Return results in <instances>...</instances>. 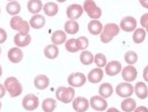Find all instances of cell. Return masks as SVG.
I'll list each match as a JSON object with an SVG mask.
<instances>
[{"instance_id":"obj_1","label":"cell","mask_w":148,"mask_h":112,"mask_svg":"<svg viewBox=\"0 0 148 112\" xmlns=\"http://www.w3.org/2000/svg\"><path fill=\"white\" fill-rule=\"evenodd\" d=\"M120 27L116 23H108L103 27V30L100 35V39L101 42L104 44L110 43L115 36H117L119 33Z\"/></svg>"},{"instance_id":"obj_2","label":"cell","mask_w":148,"mask_h":112,"mask_svg":"<svg viewBox=\"0 0 148 112\" xmlns=\"http://www.w3.org/2000/svg\"><path fill=\"white\" fill-rule=\"evenodd\" d=\"M4 87L6 91H8L10 96L13 98H16L22 93V85L20 84L18 79L14 77V76H10V77L5 79Z\"/></svg>"},{"instance_id":"obj_3","label":"cell","mask_w":148,"mask_h":112,"mask_svg":"<svg viewBox=\"0 0 148 112\" xmlns=\"http://www.w3.org/2000/svg\"><path fill=\"white\" fill-rule=\"evenodd\" d=\"M10 26L13 30L17 31L20 34H29L30 24L18 16H14L10 20Z\"/></svg>"},{"instance_id":"obj_4","label":"cell","mask_w":148,"mask_h":112,"mask_svg":"<svg viewBox=\"0 0 148 112\" xmlns=\"http://www.w3.org/2000/svg\"><path fill=\"white\" fill-rule=\"evenodd\" d=\"M75 91L73 87H64L61 86L56 90V98L64 104L71 102L74 99Z\"/></svg>"},{"instance_id":"obj_5","label":"cell","mask_w":148,"mask_h":112,"mask_svg":"<svg viewBox=\"0 0 148 112\" xmlns=\"http://www.w3.org/2000/svg\"><path fill=\"white\" fill-rule=\"evenodd\" d=\"M84 11L88 14V16L93 19H98L102 15V11L98 6H96L93 0H86L84 2Z\"/></svg>"},{"instance_id":"obj_6","label":"cell","mask_w":148,"mask_h":112,"mask_svg":"<svg viewBox=\"0 0 148 112\" xmlns=\"http://www.w3.org/2000/svg\"><path fill=\"white\" fill-rule=\"evenodd\" d=\"M38 104H40L38 98L36 95H34V94H28L22 100V106L25 110H36L38 107Z\"/></svg>"},{"instance_id":"obj_7","label":"cell","mask_w":148,"mask_h":112,"mask_svg":"<svg viewBox=\"0 0 148 112\" xmlns=\"http://www.w3.org/2000/svg\"><path fill=\"white\" fill-rule=\"evenodd\" d=\"M87 81V77L83 73H73L69 75L67 82L71 87H82Z\"/></svg>"},{"instance_id":"obj_8","label":"cell","mask_w":148,"mask_h":112,"mask_svg":"<svg viewBox=\"0 0 148 112\" xmlns=\"http://www.w3.org/2000/svg\"><path fill=\"white\" fill-rule=\"evenodd\" d=\"M115 91H116L117 95L121 98H129L134 92V86L128 82H122L117 85Z\"/></svg>"},{"instance_id":"obj_9","label":"cell","mask_w":148,"mask_h":112,"mask_svg":"<svg viewBox=\"0 0 148 112\" xmlns=\"http://www.w3.org/2000/svg\"><path fill=\"white\" fill-rule=\"evenodd\" d=\"M90 106L96 111H104L107 109L108 102L101 96H93L90 101Z\"/></svg>"},{"instance_id":"obj_10","label":"cell","mask_w":148,"mask_h":112,"mask_svg":"<svg viewBox=\"0 0 148 112\" xmlns=\"http://www.w3.org/2000/svg\"><path fill=\"white\" fill-rule=\"evenodd\" d=\"M84 12V8L79 4H72L69 5L66 9V16L69 19L76 20L79 19L80 17L83 15Z\"/></svg>"},{"instance_id":"obj_11","label":"cell","mask_w":148,"mask_h":112,"mask_svg":"<svg viewBox=\"0 0 148 112\" xmlns=\"http://www.w3.org/2000/svg\"><path fill=\"white\" fill-rule=\"evenodd\" d=\"M137 27V20L133 17H125L120 20V29L124 32H132Z\"/></svg>"},{"instance_id":"obj_12","label":"cell","mask_w":148,"mask_h":112,"mask_svg":"<svg viewBox=\"0 0 148 112\" xmlns=\"http://www.w3.org/2000/svg\"><path fill=\"white\" fill-rule=\"evenodd\" d=\"M74 110L77 112H86L90 107V102L84 97H77L72 102Z\"/></svg>"},{"instance_id":"obj_13","label":"cell","mask_w":148,"mask_h":112,"mask_svg":"<svg viewBox=\"0 0 148 112\" xmlns=\"http://www.w3.org/2000/svg\"><path fill=\"white\" fill-rule=\"evenodd\" d=\"M121 75H122V78L127 82H132L134 81L136 78H137L138 75V72L137 69L132 66V65H129V66L125 67L121 72Z\"/></svg>"},{"instance_id":"obj_14","label":"cell","mask_w":148,"mask_h":112,"mask_svg":"<svg viewBox=\"0 0 148 112\" xmlns=\"http://www.w3.org/2000/svg\"><path fill=\"white\" fill-rule=\"evenodd\" d=\"M121 63L119 61H111L110 63H107L105 67V73L110 76H114L118 75L121 72Z\"/></svg>"},{"instance_id":"obj_15","label":"cell","mask_w":148,"mask_h":112,"mask_svg":"<svg viewBox=\"0 0 148 112\" xmlns=\"http://www.w3.org/2000/svg\"><path fill=\"white\" fill-rule=\"evenodd\" d=\"M32 38L29 34H20L17 33L14 38V42L18 48H24L31 43Z\"/></svg>"},{"instance_id":"obj_16","label":"cell","mask_w":148,"mask_h":112,"mask_svg":"<svg viewBox=\"0 0 148 112\" xmlns=\"http://www.w3.org/2000/svg\"><path fill=\"white\" fill-rule=\"evenodd\" d=\"M103 76H104V72L101 70V68H95L88 73V80L91 83H98L102 80Z\"/></svg>"},{"instance_id":"obj_17","label":"cell","mask_w":148,"mask_h":112,"mask_svg":"<svg viewBox=\"0 0 148 112\" xmlns=\"http://www.w3.org/2000/svg\"><path fill=\"white\" fill-rule=\"evenodd\" d=\"M8 58L12 63L17 64L23 59V52L18 48H13L8 51Z\"/></svg>"},{"instance_id":"obj_18","label":"cell","mask_w":148,"mask_h":112,"mask_svg":"<svg viewBox=\"0 0 148 112\" xmlns=\"http://www.w3.org/2000/svg\"><path fill=\"white\" fill-rule=\"evenodd\" d=\"M49 78L44 75H38L34 79L35 87L38 90H44L49 86Z\"/></svg>"},{"instance_id":"obj_19","label":"cell","mask_w":148,"mask_h":112,"mask_svg":"<svg viewBox=\"0 0 148 112\" xmlns=\"http://www.w3.org/2000/svg\"><path fill=\"white\" fill-rule=\"evenodd\" d=\"M29 24L34 29H40L45 24V19H44V17L41 16V15H38V14L35 15V16H33L30 19Z\"/></svg>"},{"instance_id":"obj_20","label":"cell","mask_w":148,"mask_h":112,"mask_svg":"<svg viewBox=\"0 0 148 112\" xmlns=\"http://www.w3.org/2000/svg\"><path fill=\"white\" fill-rule=\"evenodd\" d=\"M134 91L136 93V95L138 96V98H140L141 100H144L147 98L148 96V89L145 83L143 82H138L136 84V86L134 87Z\"/></svg>"},{"instance_id":"obj_21","label":"cell","mask_w":148,"mask_h":112,"mask_svg":"<svg viewBox=\"0 0 148 112\" xmlns=\"http://www.w3.org/2000/svg\"><path fill=\"white\" fill-rule=\"evenodd\" d=\"M51 41H52L53 45H56V46L63 45V44L66 42V34L62 30L55 31L51 36Z\"/></svg>"},{"instance_id":"obj_22","label":"cell","mask_w":148,"mask_h":112,"mask_svg":"<svg viewBox=\"0 0 148 112\" xmlns=\"http://www.w3.org/2000/svg\"><path fill=\"white\" fill-rule=\"evenodd\" d=\"M88 30L90 34H92V35L101 34V32L103 30V25L99 20L93 19L88 24Z\"/></svg>"},{"instance_id":"obj_23","label":"cell","mask_w":148,"mask_h":112,"mask_svg":"<svg viewBox=\"0 0 148 112\" xmlns=\"http://www.w3.org/2000/svg\"><path fill=\"white\" fill-rule=\"evenodd\" d=\"M27 9L31 14L38 15L42 10V3L40 0H29L27 3Z\"/></svg>"},{"instance_id":"obj_24","label":"cell","mask_w":148,"mask_h":112,"mask_svg":"<svg viewBox=\"0 0 148 112\" xmlns=\"http://www.w3.org/2000/svg\"><path fill=\"white\" fill-rule=\"evenodd\" d=\"M21 10V6L17 1H11L9 2L6 6V11L11 16H16L20 13Z\"/></svg>"},{"instance_id":"obj_25","label":"cell","mask_w":148,"mask_h":112,"mask_svg":"<svg viewBox=\"0 0 148 112\" xmlns=\"http://www.w3.org/2000/svg\"><path fill=\"white\" fill-rule=\"evenodd\" d=\"M112 92H114V89H112V84L110 83H103L100 85L99 87V95L104 99H107V98H110V97L112 95Z\"/></svg>"},{"instance_id":"obj_26","label":"cell","mask_w":148,"mask_h":112,"mask_svg":"<svg viewBox=\"0 0 148 112\" xmlns=\"http://www.w3.org/2000/svg\"><path fill=\"white\" fill-rule=\"evenodd\" d=\"M44 55L48 59H55L59 55V48L56 45H48L44 48Z\"/></svg>"},{"instance_id":"obj_27","label":"cell","mask_w":148,"mask_h":112,"mask_svg":"<svg viewBox=\"0 0 148 112\" xmlns=\"http://www.w3.org/2000/svg\"><path fill=\"white\" fill-rule=\"evenodd\" d=\"M59 11V8H58V5L56 3H53V2H47L45 5L43 6V12L46 16L48 17H54L57 15Z\"/></svg>"},{"instance_id":"obj_28","label":"cell","mask_w":148,"mask_h":112,"mask_svg":"<svg viewBox=\"0 0 148 112\" xmlns=\"http://www.w3.org/2000/svg\"><path fill=\"white\" fill-rule=\"evenodd\" d=\"M137 106V102L135 100L131 98H126L124 101L121 102V109L125 112H132L136 109Z\"/></svg>"},{"instance_id":"obj_29","label":"cell","mask_w":148,"mask_h":112,"mask_svg":"<svg viewBox=\"0 0 148 112\" xmlns=\"http://www.w3.org/2000/svg\"><path fill=\"white\" fill-rule=\"evenodd\" d=\"M64 30L66 33L74 35L76 33H78L79 31V24L77 23V21L72 19H69L64 23Z\"/></svg>"},{"instance_id":"obj_30","label":"cell","mask_w":148,"mask_h":112,"mask_svg":"<svg viewBox=\"0 0 148 112\" xmlns=\"http://www.w3.org/2000/svg\"><path fill=\"white\" fill-rule=\"evenodd\" d=\"M56 105H57V104H56L55 100L52 98H48V99H45L42 102L41 108H42V110L44 112H53L55 110Z\"/></svg>"},{"instance_id":"obj_31","label":"cell","mask_w":148,"mask_h":112,"mask_svg":"<svg viewBox=\"0 0 148 112\" xmlns=\"http://www.w3.org/2000/svg\"><path fill=\"white\" fill-rule=\"evenodd\" d=\"M146 37V31L144 28H138L133 34V41L136 44H141Z\"/></svg>"},{"instance_id":"obj_32","label":"cell","mask_w":148,"mask_h":112,"mask_svg":"<svg viewBox=\"0 0 148 112\" xmlns=\"http://www.w3.org/2000/svg\"><path fill=\"white\" fill-rule=\"evenodd\" d=\"M80 61L84 65H90V64H92V62L94 61V56L92 55V53H91L90 51L84 50L80 54Z\"/></svg>"},{"instance_id":"obj_33","label":"cell","mask_w":148,"mask_h":112,"mask_svg":"<svg viewBox=\"0 0 148 112\" xmlns=\"http://www.w3.org/2000/svg\"><path fill=\"white\" fill-rule=\"evenodd\" d=\"M124 59H125V62L127 64L133 65L138 61V54L136 53L135 51L129 50L126 52L125 55H124Z\"/></svg>"},{"instance_id":"obj_34","label":"cell","mask_w":148,"mask_h":112,"mask_svg":"<svg viewBox=\"0 0 148 112\" xmlns=\"http://www.w3.org/2000/svg\"><path fill=\"white\" fill-rule=\"evenodd\" d=\"M94 63L98 68H103L107 65V58L103 53H97L94 56Z\"/></svg>"},{"instance_id":"obj_35","label":"cell","mask_w":148,"mask_h":112,"mask_svg":"<svg viewBox=\"0 0 148 112\" xmlns=\"http://www.w3.org/2000/svg\"><path fill=\"white\" fill-rule=\"evenodd\" d=\"M66 48L67 51L75 53V52L79 51V48L77 46L76 44V39H69L66 42Z\"/></svg>"},{"instance_id":"obj_36","label":"cell","mask_w":148,"mask_h":112,"mask_svg":"<svg viewBox=\"0 0 148 112\" xmlns=\"http://www.w3.org/2000/svg\"><path fill=\"white\" fill-rule=\"evenodd\" d=\"M76 44H77V46H78L79 50H84V49L88 48V38L85 36L79 37L78 39H76Z\"/></svg>"},{"instance_id":"obj_37","label":"cell","mask_w":148,"mask_h":112,"mask_svg":"<svg viewBox=\"0 0 148 112\" xmlns=\"http://www.w3.org/2000/svg\"><path fill=\"white\" fill-rule=\"evenodd\" d=\"M140 25L143 26V28H146L148 25V13L144 14L140 17Z\"/></svg>"},{"instance_id":"obj_38","label":"cell","mask_w":148,"mask_h":112,"mask_svg":"<svg viewBox=\"0 0 148 112\" xmlns=\"http://www.w3.org/2000/svg\"><path fill=\"white\" fill-rule=\"evenodd\" d=\"M7 32H6L4 29L0 27V44H3L6 42L7 40Z\"/></svg>"},{"instance_id":"obj_39","label":"cell","mask_w":148,"mask_h":112,"mask_svg":"<svg viewBox=\"0 0 148 112\" xmlns=\"http://www.w3.org/2000/svg\"><path fill=\"white\" fill-rule=\"evenodd\" d=\"M134 112H148V108L145 106H138V107H136Z\"/></svg>"},{"instance_id":"obj_40","label":"cell","mask_w":148,"mask_h":112,"mask_svg":"<svg viewBox=\"0 0 148 112\" xmlns=\"http://www.w3.org/2000/svg\"><path fill=\"white\" fill-rule=\"evenodd\" d=\"M143 76V79H144V80H145L146 82H148V66H146L145 68H144Z\"/></svg>"},{"instance_id":"obj_41","label":"cell","mask_w":148,"mask_h":112,"mask_svg":"<svg viewBox=\"0 0 148 112\" xmlns=\"http://www.w3.org/2000/svg\"><path fill=\"white\" fill-rule=\"evenodd\" d=\"M5 93H6V89H5L4 85H2L0 83V99H2L3 97L5 96Z\"/></svg>"},{"instance_id":"obj_42","label":"cell","mask_w":148,"mask_h":112,"mask_svg":"<svg viewBox=\"0 0 148 112\" xmlns=\"http://www.w3.org/2000/svg\"><path fill=\"white\" fill-rule=\"evenodd\" d=\"M140 5L143 6V7L148 9V0H143V1H140Z\"/></svg>"},{"instance_id":"obj_43","label":"cell","mask_w":148,"mask_h":112,"mask_svg":"<svg viewBox=\"0 0 148 112\" xmlns=\"http://www.w3.org/2000/svg\"><path fill=\"white\" fill-rule=\"evenodd\" d=\"M107 112H120V111L118 109H116V108H114V107H111L107 110Z\"/></svg>"},{"instance_id":"obj_44","label":"cell","mask_w":148,"mask_h":112,"mask_svg":"<svg viewBox=\"0 0 148 112\" xmlns=\"http://www.w3.org/2000/svg\"><path fill=\"white\" fill-rule=\"evenodd\" d=\"M1 75H2V67L0 66V77H1Z\"/></svg>"},{"instance_id":"obj_45","label":"cell","mask_w":148,"mask_h":112,"mask_svg":"<svg viewBox=\"0 0 148 112\" xmlns=\"http://www.w3.org/2000/svg\"><path fill=\"white\" fill-rule=\"evenodd\" d=\"M58 2H60V3H63V2H64V1H66V0H57Z\"/></svg>"},{"instance_id":"obj_46","label":"cell","mask_w":148,"mask_h":112,"mask_svg":"<svg viewBox=\"0 0 148 112\" xmlns=\"http://www.w3.org/2000/svg\"><path fill=\"white\" fill-rule=\"evenodd\" d=\"M1 106H2V104H1V102H0V109H1Z\"/></svg>"},{"instance_id":"obj_47","label":"cell","mask_w":148,"mask_h":112,"mask_svg":"<svg viewBox=\"0 0 148 112\" xmlns=\"http://www.w3.org/2000/svg\"><path fill=\"white\" fill-rule=\"evenodd\" d=\"M146 32L148 33V25H147V27H146Z\"/></svg>"},{"instance_id":"obj_48","label":"cell","mask_w":148,"mask_h":112,"mask_svg":"<svg viewBox=\"0 0 148 112\" xmlns=\"http://www.w3.org/2000/svg\"><path fill=\"white\" fill-rule=\"evenodd\" d=\"M8 1H14V0H8Z\"/></svg>"},{"instance_id":"obj_49","label":"cell","mask_w":148,"mask_h":112,"mask_svg":"<svg viewBox=\"0 0 148 112\" xmlns=\"http://www.w3.org/2000/svg\"><path fill=\"white\" fill-rule=\"evenodd\" d=\"M0 54H1V48H0Z\"/></svg>"},{"instance_id":"obj_50","label":"cell","mask_w":148,"mask_h":112,"mask_svg":"<svg viewBox=\"0 0 148 112\" xmlns=\"http://www.w3.org/2000/svg\"><path fill=\"white\" fill-rule=\"evenodd\" d=\"M140 1H143V0H140Z\"/></svg>"},{"instance_id":"obj_51","label":"cell","mask_w":148,"mask_h":112,"mask_svg":"<svg viewBox=\"0 0 148 112\" xmlns=\"http://www.w3.org/2000/svg\"><path fill=\"white\" fill-rule=\"evenodd\" d=\"M0 13H1V10H0Z\"/></svg>"}]
</instances>
